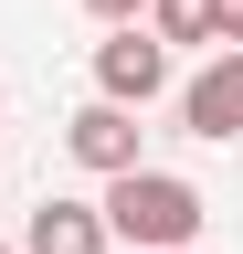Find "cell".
Wrapping results in <instances>:
<instances>
[{"instance_id":"obj_1","label":"cell","mask_w":243,"mask_h":254,"mask_svg":"<svg viewBox=\"0 0 243 254\" xmlns=\"http://www.w3.org/2000/svg\"><path fill=\"white\" fill-rule=\"evenodd\" d=\"M106 233H116V254H191L201 244V222H211V201H201V180H180V170H116L106 180Z\"/></svg>"},{"instance_id":"obj_2","label":"cell","mask_w":243,"mask_h":254,"mask_svg":"<svg viewBox=\"0 0 243 254\" xmlns=\"http://www.w3.org/2000/svg\"><path fill=\"white\" fill-rule=\"evenodd\" d=\"M96 95H106V106H159V95H169V43H148V21H116L106 32V43H96Z\"/></svg>"},{"instance_id":"obj_3","label":"cell","mask_w":243,"mask_h":254,"mask_svg":"<svg viewBox=\"0 0 243 254\" xmlns=\"http://www.w3.org/2000/svg\"><path fill=\"white\" fill-rule=\"evenodd\" d=\"M180 127H191V138H211V148L243 138V53H211L201 74L180 85Z\"/></svg>"},{"instance_id":"obj_4","label":"cell","mask_w":243,"mask_h":254,"mask_svg":"<svg viewBox=\"0 0 243 254\" xmlns=\"http://www.w3.org/2000/svg\"><path fill=\"white\" fill-rule=\"evenodd\" d=\"M64 159H74V170H96V180L138 170V117L106 106V95H96V106H74V117H64Z\"/></svg>"},{"instance_id":"obj_5","label":"cell","mask_w":243,"mask_h":254,"mask_svg":"<svg viewBox=\"0 0 243 254\" xmlns=\"http://www.w3.org/2000/svg\"><path fill=\"white\" fill-rule=\"evenodd\" d=\"M21 254H116V233H106L96 201H64V190H53V201L21 222Z\"/></svg>"},{"instance_id":"obj_6","label":"cell","mask_w":243,"mask_h":254,"mask_svg":"<svg viewBox=\"0 0 243 254\" xmlns=\"http://www.w3.org/2000/svg\"><path fill=\"white\" fill-rule=\"evenodd\" d=\"M138 21H148V43H169V53L180 43H211V0H148Z\"/></svg>"},{"instance_id":"obj_7","label":"cell","mask_w":243,"mask_h":254,"mask_svg":"<svg viewBox=\"0 0 243 254\" xmlns=\"http://www.w3.org/2000/svg\"><path fill=\"white\" fill-rule=\"evenodd\" d=\"M211 53H243V0H211Z\"/></svg>"},{"instance_id":"obj_8","label":"cell","mask_w":243,"mask_h":254,"mask_svg":"<svg viewBox=\"0 0 243 254\" xmlns=\"http://www.w3.org/2000/svg\"><path fill=\"white\" fill-rule=\"evenodd\" d=\"M85 11H96V21L116 32V21H138V11H148V0H85Z\"/></svg>"},{"instance_id":"obj_9","label":"cell","mask_w":243,"mask_h":254,"mask_svg":"<svg viewBox=\"0 0 243 254\" xmlns=\"http://www.w3.org/2000/svg\"><path fill=\"white\" fill-rule=\"evenodd\" d=\"M0 106H11V85H0Z\"/></svg>"},{"instance_id":"obj_10","label":"cell","mask_w":243,"mask_h":254,"mask_svg":"<svg viewBox=\"0 0 243 254\" xmlns=\"http://www.w3.org/2000/svg\"><path fill=\"white\" fill-rule=\"evenodd\" d=\"M0 254H11V244H0Z\"/></svg>"}]
</instances>
